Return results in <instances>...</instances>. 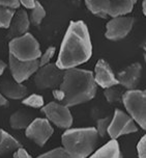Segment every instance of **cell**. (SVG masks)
Instances as JSON below:
<instances>
[{"mask_svg":"<svg viewBox=\"0 0 146 158\" xmlns=\"http://www.w3.org/2000/svg\"><path fill=\"white\" fill-rule=\"evenodd\" d=\"M92 54L88 27L83 21H71L61 43L56 66L61 70L73 69L86 63Z\"/></svg>","mask_w":146,"mask_h":158,"instance_id":"1","label":"cell"},{"mask_svg":"<svg viewBox=\"0 0 146 158\" xmlns=\"http://www.w3.org/2000/svg\"><path fill=\"white\" fill-rule=\"evenodd\" d=\"M97 86L91 71L73 68L64 70L62 81L53 89V96L61 104L72 107L93 99Z\"/></svg>","mask_w":146,"mask_h":158,"instance_id":"2","label":"cell"},{"mask_svg":"<svg viewBox=\"0 0 146 158\" xmlns=\"http://www.w3.org/2000/svg\"><path fill=\"white\" fill-rule=\"evenodd\" d=\"M99 140L94 127L66 129L61 136L62 148L72 158H88Z\"/></svg>","mask_w":146,"mask_h":158,"instance_id":"3","label":"cell"},{"mask_svg":"<svg viewBox=\"0 0 146 158\" xmlns=\"http://www.w3.org/2000/svg\"><path fill=\"white\" fill-rule=\"evenodd\" d=\"M8 49H10V54L21 61L36 60L41 55L40 44L29 32L10 40Z\"/></svg>","mask_w":146,"mask_h":158,"instance_id":"4","label":"cell"},{"mask_svg":"<svg viewBox=\"0 0 146 158\" xmlns=\"http://www.w3.org/2000/svg\"><path fill=\"white\" fill-rule=\"evenodd\" d=\"M121 101L128 115L141 129H146V93L141 89H128L123 93Z\"/></svg>","mask_w":146,"mask_h":158,"instance_id":"5","label":"cell"},{"mask_svg":"<svg viewBox=\"0 0 146 158\" xmlns=\"http://www.w3.org/2000/svg\"><path fill=\"white\" fill-rule=\"evenodd\" d=\"M64 70L59 69L56 64H48L38 68L34 73L33 81L40 89H55L62 81Z\"/></svg>","mask_w":146,"mask_h":158,"instance_id":"6","label":"cell"},{"mask_svg":"<svg viewBox=\"0 0 146 158\" xmlns=\"http://www.w3.org/2000/svg\"><path fill=\"white\" fill-rule=\"evenodd\" d=\"M41 111L50 123L58 128L69 129L73 125V115L69 107L58 102H50L41 107Z\"/></svg>","mask_w":146,"mask_h":158,"instance_id":"7","label":"cell"},{"mask_svg":"<svg viewBox=\"0 0 146 158\" xmlns=\"http://www.w3.org/2000/svg\"><path fill=\"white\" fill-rule=\"evenodd\" d=\"M138 131L136 123L128 114L124 111L116 108L114 111L113 118H111V122L109 124L107 133L109 134L112 139H116L121 135L131 134Z\"/></svg>","mask_w":146,"mask_h":158,"instance_id":"8","label":"cell"},{"mask_svg":"<svg viewBox=\"0 0 146 158\" xmlns=\"http://www.w3.org/2000/svg\"><path fill=\"white\" fill-rule=\"evenodd\" d=\"M53 132L54 129L51 123L44 118H33L30 125L25 129L26 136L40 147H43L50 139Z\"/></svg>","mask_w":146,"mask_h":158,"instance_id":"9","label":"cell"},{"mask_svg":"<svg viewBox=\"0 0 146 158\" xmlns=\"http://www.w3.org/2000/svg\"><path fill=\"white\" fill-rule=\"evenodd\" d=\"M134 25L133 17H115L112 18L106 25L105 36L111 41H119L124 39L131 32Z\"/></svg>","mask_w":146,"mask_h":158,"instance_id":"10","label":"cell"},{"mask_svg":"<svg viewBox=\"0 0 146 158\" xmlns=\"http://www.w3.org/2000/svg\"><path fill=\"white\" fill-rule=\"evenodd\" d=\"M8 63H10V69L13 79L19 83H22L29 79V77L34 75V73L40 68L38 59L32 61H21L14 57L12 54H10Z\"/></svg>","mask_w":146,"mask_h":158,"instance_id":"11","label":"cell"},{"mask_svg":"<svg viewBox=\"0 0 146 158\" xmlns=\"http://www.w3.org/2000/svg\"><path fill=\"white\" fill-rule=\"evenodd\" d=\"M93 78L97 85L103 87L104 89L119 84L118 80L116 79V75L112 71L109 64L104 59H100L95 64Z\"/></svg>","mask_w":146,"mask_h":158,"instance_id":"12","label":"cell"},{"mask_svg":"<svg viewBox=\"0 0 146 158\" xmlns=\"http://www.w3.org/2000/svg\"><path fill=\"white\" fill-rule=\"evenodd\" d=\"M142 67L139 63H135L116 75L118 83L124 89H134L139 84L141 78Z\"/></svg>","mask_w":146,"mask_h":158,"instance_id":"13","label":"cell"},{"mask_svg":"<svg viewBox=\"0 0 146 158\" xmlns=\"http://www.w3.org/2000/svg\"><path fill=\"white\" fill-rule=\"evenodd\" d=\"M0 93L4 98L12 100H23L28 96V89L24 84L10 78H3L0 80Z\"/></svg>","mask_w":146,"mask_h":158,"instance_id":"14","label":"cell"},{"mask_svg":"<svg viewBox=\"0 0 146 158\" xmlns=\"http://www.w3.org/2000/svg\"><path fill=\"white\" fill-rule=\"evenodd\" d=\"M29 17H28L26 10H18L17 13H15L12 21H10V27L7 28V38L12 40L14 38H18V36L25 35L27 30L29 29Z\"/></svg>","mask_w":146,"mask_h":158,"instance_id":"15","label":"cell"},{"mask_svg":"<svg viewBox=\"0 0 146 158\" xmlns=\"http://www.w3.org/2000/svg\"><path fill=\"white\" fill-rule=\"evenodd\" d=\"M88 158H122V154L118 142L116 139H111Z\"/></svg>","mask_w":146,"mask_h":158,"instance_id":"16","label":"cell"},{"mask_svg":"<svg viewBox=\"0 0 146 158\" xmlns=\"http://www.w3.org/2000/svg\"><path fill=\"white\" fill-rule=\"evenodd\" d=\"M33 121V114L27 109H19L15 111L10 118V125L16 130L26 129Z\"/></svg>","mask_w":146,"mask_h":158,"instance_id":"17","label":"cell"},{"mask_svg":"<svg viewBox=\"0 0 146 158\" xmlns=\"http://www.w3.org/2000/svg\"><path fill=\"white\" fill-rule=\"evenodd\" d=\"M137 0H111L108 8V16L112 18L124 16L133 10Z\"/></svg>","mask_w":146,"mask_h":158,"instance_id":"18","label":"cell"},{"mask_svg":"<svg viewBox=\"0 0 146 158\" xmlns=\"http://www.w3.org/2000/svg\"><path fill=\"white\" fill-rule=\"evenodd\" d=\"M21 147L22 145L19 140H17L6 131L0 129V157L14 153Z\"/></svg>","mask_w":146,"mask_h":158,"instance_id":"19","label":"cell"},{"mask_svg":"<svg viewBox=\"0 0 146 158\" xmlns=\"http://www.w3.org/2000/svg\"><path fill=\"white\" fill-rule=\"evenodd\" d=\"M111 0H85L87 8L95 16L106 18Z\"/></svg>","mask_w":146,"mask_h":158,"instance_id":"20","label":"cell"},{"mask_svg":"<svg viewBox=\"0 0 146 158\" xmlns=\"http://www.w3.org/2000/svg\"><path fill=\"white\" fill-rule=\"evenodd\" d=\"M45 17H46V10L41 4V2L35 0L34 7L32 8V12L30 14V21L33 25L36 26V25H40L41 23Z\"/></svg>","mask_w":146,"mask_h":158,"instance_id":"21","label":"cell"},{"mask_svg":"<svg viewBox=\"0 0 146 158\" xmlns=\"http://www.w3.org/2000/svg\"><path fill=\"white\" fill-rule=\"evenodd\" d=\"M14 15H15L14 8L0 5V28H6L7 29L10 27Z\"/></svg>","mask_w":146,"mask_h":158,"instance_id":"22","label":"cell"},{"mask_svg":"<svg viewBox=\"0 0 146 158\" xmlns=\"http://www.w3.org/2000/svg\"><path fill=\"white\" fill-rule=\"evenodd\" d=\"M123 93L124 92L121 89L117 87V85L108 87V89H105V91H104V94H105L107 101L110 103H116L121 101Z\"/></svg>","mask_w":146,"mask_h":158,"instance_id":"23","label":"cell"},{"mask_svg":"<svg viewBox=\"0 0 146 158\" xmlns=\"http://www.w3.org/2000/svg\"><path fill=\"white\" fill-rule=\"evenodd\" d=\"M22 102H23L24 105L32 107V108H41L45 105L44 98L37 94H31L29 96H26L22 100Z\"/></svg>","mask_w":146,"mask_h":158,"instance_id":"24","label":"cell"},{"mask_svg":"<svg viewBox=\"0 0 146 158\" xmlns=\"http://www.w3.org/2000/svg\"><path fill=\"white\" fill-rule=\"evenodd\" d=\"M37 158H72L67 154V152L64 150L62 147L60 148H55L53 150H50L46 153L40 155Z\"/></svg>","mask_w":146,"mask_h":158,"instance_id":"25","label":"cell"},{"mask_svg":"<svg viewBox=\"0 0 146 158\" xmlns=\"http://www.w3.org/2000/svg\"><path fill=\"white\" fill-rule=\"evenodd\" d=\"M111 122L110 117H106L103 118H99L97 122V131L99 136H105L107 134V130H108L109 124Z\"/></svg>","mask_w":146,"mask_h":158,"instance_id":"26","label":"cell"},{"mask_svg":"<svg viewBox=\"0 0 146 158\" xmlns=\"http://www.w3.org/2000/svg\"><path fill=\"white\" fill-rule=\"evenodd\" d=\"M55 54V47H49L48 49L45 51V53H41V59L40 61V67L45 66V64H48L50 63V60L52 59V57Z\"/></svg>","mask_w":146,"mask_h":158,"instance_id":"27","label":"cell"},{"mask_svg":"<svg viewBox=\"0 0 146 158\" xmlns=\"http://www.w3.org/2000/svg\"><path fill=\"white\" fill-rule=\"evenodd\" d=\"M137 153L139 158H146V135L140 138L137 145Z\"/></svg>","mask_w":146,"mask_h":158,"instance_id":"28","label":"cell"},{"mask_svg":"<svg viewBox=\"0 0 146 158\" xmlns=\"http://www.w3.org/2000/svg\"><path fill=\"white\" fill-rule=\"evenodd\" d=\"M0 5L15 10L20 6V3H19V0H0Z\"/></svg>","mask_w":146,"mask_h":158,"instance_id":"29","label":"cell"},{"mask_svg":"<svg viewBox=\"0 0 146 158\" xmlns=\"http://www.w3.org/2000/svg\"><path fill=\"white\" fill-rule=\"evenodd\" d=\"M14 158H32L31 155H29V153L23 149L21 147V148H19L18 150L14 152Z\"/></svg>","mask_w":146,"mask_h":158,"instance_id":"30","label":"cell"},{"mask_svg":"<svg viewBox=\"0 0 146 158\" xmlns=\"http://www.w3.org/2000/svg\"><path fill=\"white\" fill-rule=\"evenodd\" d=\"M19 3L23 5L24 7L29 8V10H32V8L34 7L35 0H19Z\"/></svg>","mask_w":146,"mask_h":158,"instance_id":"31","label":"cell"},{"mask_svg":"<svg viewBox=\"0 0 146 158\" xmlns=\"http://www.w3.org/2000/svg\"><path fill=\"white\" fill-rule=\"evenodd\" d=\"M8 101L6 98H4L2 94L0 93V107H7L8 106Z\"/></svg>","mask_w":146,"mask_h":158,"instance_id":"32","label":"cell"},{"mask_svg":"<svg viewBox=\"0 0 146 158\" xmlns=\"http://www.w3.org/2000/svg\"><path fill=\"white\" fill-rule=\"evenodd\" d=\"M5 67H6V64H5L3 61L0 59V76L3 74V72H4V70H5Z\"/></svg>","mask_w":146,"mask_h":158,"instance_id":"33","label":"cell"},{"mask_svg":"<svg viewBox=\"0 0 146 158\" xmlns=\"http://www.w3.org/2000/svg\"><path fill=\"white\" fill-rule=\"evenodd\" d=\"M142 13L143 15H146V0L142 1Z\"/></svg>","mask_w":146,"mask_h":158,"instance_id":"34","label":"cell"}]
</instances>
